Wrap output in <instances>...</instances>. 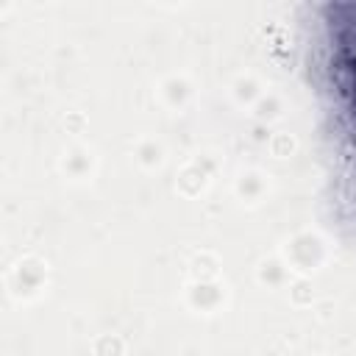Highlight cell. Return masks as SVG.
I'll return each instance as SVG.
<instances>
[{"mask_svg": "<svg viewBox=\"0 0 356 356\" xmlns=\"http://www.w3.org/2000/svg\"><path fill=\"white\" fill-rule=\"evenodd\" d=\"M345 44L337 47V67H334V86L342 100V114L348 120V136L356 142V25H345L339 31Z\"/></svg>", "mask_w": 356, "mask_h": 356, "instance_id": "6da1fadb", "label": "cell"}]
</instances>
